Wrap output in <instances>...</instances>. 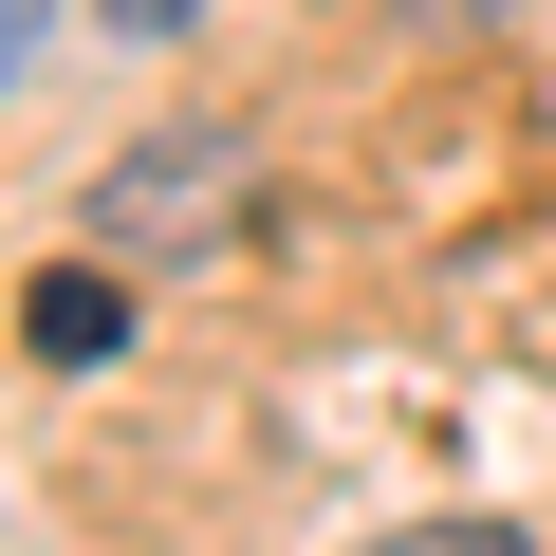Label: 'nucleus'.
<instances>
[{
    "instance_id": "obj_1",
    "label": "nucleus",
    "mask_w": 556,
    "mask_h": 556,
    "mask_svg": "<svg viewBox=\"0 0 556 556\" xmlns=\"http://www.w3.org/2000/svg\"><path fill=\"white\" fill-rule=\"evenodd\" d=\"M241 204H260V149H241V130H149V149L93 186V241H112V260H223Z\"/></svg>"
},
{
    "instance_id": "obj_2",
    "label": "nucleus",
    "mask_w": 556,
    "mask_h": 556,
    "mask_svg": "<svg viewBox=\"0 0 556 556\" xmlns=\"http://www.w3.org/2000/svg\"><path fill=\"white\" fill-rule=\"evenodd\" d=\"M20 353H38V371H112V353H130V260H112V241L56 260L38 298H20Z\"/></svg>"
},
{
    "instance_id": "obj_3",
    "label": "nucleus",
    "mask_w": 556,
    "mask_h": 556,
    "mask_svg": "<svg viewBox=\"0 0 556 556\" xmlns=\"http://www.w3.org/2000/svg\"><path fill=\"white\" fill-rule=\"evenodd\" d=\"M371 556H538V538H519V519H390Z\"/></svg>"
},
{
    "instance_id": "obj_4",
    "label": "nucleus",
    "mask_w": 556,
    "mask_h": 556,
    "mask_svg": "<svg viewBox=\"0 0 556 556\" xmlns=\"http://www.w3.org/2000/svg\"><path fill=\"white\" fill-rule=\"evenodd\" d=\"M93 20H112V38H186V0H93Z\"/></svg>"
},
{
    "instance_id": "obj_5",
    "label": "nucleus",
    "mask_w": 556,
    "mask_h": 556,
    "mask_svg": "<svg viewBox=\"0 0 556 556\" xmlns=\"http://www.w3.org/2000/svg\"><path fill=\"white\" fill-rule=\"evenodd\" d=\"M20 38H38V0H0V93H20Z\"/></svg>"
},
{
    "instance_id": "obj_6",
    "label": "nucleus",
    "mask_w": 556,
    "mask_h": 556,
    "mask_svg": "<svg viewBox=\"0 0 556 556\" xmlns=\"http://www.w3.org/2000/svg\"><path fill=\"white\" fill-rule=\"evenodd\" d=\"M390 20H519V0H390Z\"/></svg>"
}]
</instances>
